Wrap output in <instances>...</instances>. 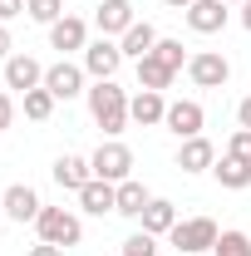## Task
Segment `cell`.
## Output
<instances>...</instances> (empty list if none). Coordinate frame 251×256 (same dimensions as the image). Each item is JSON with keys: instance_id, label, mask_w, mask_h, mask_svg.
Returning <instances> with one entry per match:
<instances>
[{"instance_id": "ffe728a7", "label": "cell", "mask_w": 251, "mask_h": 256, "mask_svg": "<svg viewBox=\"0 0 251 256\" xmlns=\"http://www.w3.org/2000/svg\"><path fill=\"white\" fill-rule=\"evenodd\" d=\"M212 172H217L222 188H232V192L251 188V162H246V158H232V153H222V158L212 162Z\"/></svg>"}, {"instance_id": "5bb4252c", "label": "cell", "mask_w": 251, "mask_h": 256, "mask_svg": "<svg viewBox=\"0 0 251 256\" xmlns=\"http://www.w3.org/2000/svg\"><path fill=\"white\" fill-rule=\"evenodd\" d=\"M212 162H217V148L197 133V138H182V148H178V168L182 172H212Z\"/></svg>"}, {"instance_id": "e0dca14e", "label": "cell", "mask_w": 251, "mask_h": 256, "mask_svg": "<svg viewBox=\"0 0 251 256\" xmlns=\"http://www.w3.org/2000/svg\"><path fill=\"white\" fill-rule=\"evenodd\" d=\"M188 25L197 34H217L222 25H226V5H222V0H192L188 5Z\"/></svg>"}, {"instance_id": "e575fe53", "label": "cell", "mask_w": 251, "mask_h": 256, "mask_svg": "<svg viewBox=\"0 0 251 256\" xmlns=\"http://www.w3.org/2000/svg\"><path fill=\"white\" fill-rule=\"evenodd\" d=\"M162 5H172V10H188L192 0H162Z\"/></svg>"}, {"instance_id": "52a82bcc", "label": "cell", "mask_w": 251, "mask_h": 256, "mask_svg": "<svg viewBox=\"0 0 251 256\" xmlns=\"http://www.w3.org/2000/svg\"><path fill=\"white\" fill-rule=\"evenodd\" d=\"M202 124H207V114H202L197 98H178V104H168V118H162L168 133H178V138H197Z\"/></svg>"}, {"instance_id": "6da1fadb", "label": "cell", "mask_w": 251, "mask_h": 256, "mask_svg": "<svg viewBox=\"0 0 251 256\" xmlns=\"http://www.w3.org/2000/svg\"><path fill=\"white\" fill-rule=\"evenodd\" d=\"M89 94V114H94V124L108 133V138H118L133 118H128V94L114 84V79H98L94 89H84Z\"/></svg>"}, {"instance_id": "277c9868", "label": "cell", "mask_w": 251, "mask_h": 256, "mask_svg": "<svg viewBox=\"0 0 251 256\" xmlns=\"http://www.w3.org/2000/svg\"><path fill=\"white\" fill-rule=\"evenodd\" d=\"M89 168H94V178H104V182H124V178H133V148L118 143V138H108V143L94 148Z\"/></svg>"}, {"instance_id": "d6986e66", "label": "cell", "mask_w": 251, "mask_h": 256, "mask_svg": "<svg viewBox=\"0 0 251 256\" xmlns=\"http://www.w3.org/2000/svg\"><path fill=\"white\" fill-rule=\"evenodd\" d=\"M138 222H143V232H153V236H168V232L178 226V207H172L168 197H153V202L143 207V217H138Z\"/></svg>"}, {"instance_id": "f546056e", "label": "cell", "mask_w": 251, "mask_h": 256, "mask_svg": "<svg viewBox=\"0 0 251 256\" xmlns=\"http://www.w3.org/2000/svg\"><path fill=\"white\" fill-rule=\"evenodd\" d=\"M10 118H15V98L0 89V128H10Z\"/></svg>"}, {"instance_id": "8fae6325", "label": "cell", "mask_w": 251, "mask_h": 256, "mask_svg": "<svg viewBox=\"0 0 251 256\" xmlns=\"http://www.w3.org/2000/svg\"><path fill=\"white\" fill-rule=\"evenodd\" d=\"M94 25H98L104 40H114V34L124 40V30L133 25V5H128V0H104V5L94 10Z\"/></svg>"}, {"instance_id": "44dd1931", "label": "cell", "mask_w": 251, "mask_h": 256, "mask_svg": "<svg viewBox=\"0 0 251 256\" xmlns=\"http://www.w3.org/2000/svg\"><path fill=\"white\" fill-rule=\"evenodd\" d=\"M148 202H153V192L143 188L138 178H124V182H118V217H143Z\"/></svg>"}, {"instance_id": "4316f807", "label": "cell", "mask_w": 251, "mask_h": 256, "mask_svg": "<svg viewBox=\"0 0 251 256\" xmlns=\"http://www.w3.org/2000/svg\"><path fill=\"white\" fill-rule=\"evenodd\" d=\"M153 54H158L162 64H168L172 74H178V69L188 64V54H182V40H158V50H153Z\"/></svg>"}, {"instance_id": "9a60e30c", "label": "cell", "mask_w": 251, "mask_h": 256, "mask_svg": "<svg viewBox=\"0 0 251 256\" xmlns=\"http://www.w3.org/2000/svg\"><path fill=\"white\" fill-rule=\"evenodd\" d=\"M79 207H84V212H94V217H104V212H118V182L89 178V188L79 192Z\"/></svg>"}, {"instance_id": "30bf717a", "label": "cell", "mask_w": 251, "mask_h": 256, "mask_svg": "<svg viewBox=\"0 0 251 256\" xmlns=\"http://www.w3.org/2000/svg\"><path fill=\"white\" fill-rule=\"evenodd\" d=\"M44 84V69H40V60H30V54H10L5 60V89H20V94H30V89H40Z\"/></svg>"}, {"instance_id": "cb8c5ba5", "label": "cell", "mask_w": 251, "mask_h": 256, "mask_svg": "<svg viewBox=\"0 0 251 256\" xmlns=\"http://www.w3.org/2000/svg\"><path fill=\"white\" fill-rule=\"evenodd\" d=\"M212 256H251V236L232 226V232H222V236H217V246H212Z\"/></svg>"}, {"instance_id": "4dcf8cb0", "label": "cell", "mask_w": 251, "mask_h": 256, "mask_svg": "<svg viewBox=\"0 0 251 256\" xmlns=\"http://www.w3.org/2000/svg\"><path fill=\"white\" fill-rule=\"evenodd\" d=\"M236 118H242V128H251V94L236 104Z\"/></svg>"}, {"instance_id": "7a4b0ae2", "label": "cell", "mask_w": 251, "mask_h": 256, "mask_svg": "<svg viewBox=\"0 0 251 256\" xmlns=\"http://www.w3.org/2000/svg\"><path fill=\"white\" fill-rule=\"evenodd\" d=\"M34 226H40V242H50V246H64V252L84 242V222H79L69 207H40Z\"/></svg>"}, {"instance_id": "603a6c76", "label": "cell", "mask_w": 251, "mask_h": 256, "mask_svg": "<svg viewBox=\"0 0 251 256\" xmlns=\"http://www.w3.org/2000/svg\"><path fill=\"white\" fill-rule=\"evenodd\" d=\"M54 104H60V98H54L50 89H44V84H40V89H30V94H25V118H34V124H44V118L54 114Z\"/></svg>"}, {"instance_id": "484cf974", "label": "cell", "mask_w": 251, "mask_h": 256, "mask_svg": "<svg viewBox=\"0 0 251 256\" xmlns=\"http://www.w3.org/2000/svg\"><path fill=\"white\" fill-rule=\"evenodd\" d=\"M118 256H158V236H153V232H133Z\"/></svg>"}, {"instance_id": "d6a6232c", "label": "cell", "mask_w": 251, "mask_h": 256, "mask_svg": "<svg viewBox=\"0 0 251 256\" xmlns=\"http://www.w3.org/2000/svg\"><path fill=\"white\" fill-rule=\"evenodd\" d=\"M0 60H10V30L0 25Z\"/></svg>"}, {"instance_id": "ac0fdd59", "label": "cell", "mask_w": 251, "mask_h": 256, "mask_svg": "<svg viewBox=\"0 0 251 256\" xmlns=\"http://www.w3.org/2000/svg\"><path fill=\"white\" fill-rule=\"evenodd\" d=\"M89 178H94L89 158H74V153H64V158L54 162V182H60L64 192H84V188H89Z\"/></svg>"}, {"instance_id": "8992f818", "label": "cell", "mask_w": 251, "mask_h": 256, "mask_svg": "<svg viewBox=\"0 0 251 256\" xmlns=\"http://www.w3.org/2000/svg\"><path fill=\"white\" fill-rule=\"evenodd\" d=\"M118 64H124L118 40H104V34H98L94 44L84 50V74H94V79H114V74H118Z\"/></svg>"}, {"instance_id": "8d00e7d4", "label": "cell", "mask_w": 251, "mask_h": 256, "mask_svg": "<svg viewBox=\"0 0 251 256\" xmlns=\"http://www.w3.org/2000/svg\"><path fill=\"white\" fill-rule=\"evenodd\" d=\"M222 5H242V0H222Z\"/></svg>"}, {"instance_id": "1f68e13d", "label": "cell", "mask_w": 251, "mask_h": 256, "mask_svg": "<svg viewBox=\"0 0 251 256\" xmlns=\"http://www.w3.org/2000/svg\"><path fill=\"white\" fill-rule=\"evenodd\" d=\"M30 256H64V246H50V242H40V246H30Z\"/></svg>"}, {"instance_id": "5b68a950", "label": "cell", "mask_w": 251, "mask_h": 256, "mask_svg": "<svg viewBox=\"0 0 251 256\" xmlns=\"http://www.w3.org/2000/svg\"><path fill=\"white\" fill-rule=\"evenodd\" d=\"M188 79L197 84V89H222V84L232 79V64H226L222 50H197V54L188 60Z\"/></svg>"}, {"instance_id": "83f0119b", "label": "cell", "mask_w": 251, "mask_h": 256, "mask_svg": "<svg viewBox=\"0 0 251 256\" xmlns=\"http://www.w3.org/2000/svg\"><path fill=\"white\" fill-rule=\"evenodd\" d=\"M226 153H232V158H246V162H251V128H236V133H232Z\"/></svg>"}, {"instance_id": "3957f363", "label": "cell", "mask_w": 251, "mask_h": 256, "mask_svg": "<svg viewBox=\"0 0 251 256\" xmlns=\"http://www.w3.org/2000/svg\"><path fill=\"white\" fill-rule=\"evenodd\" d=\"M222 236V226L212 222V217H188V222H178L172 232H168V242L178 246L182 256H197V252H212Z\"/></svg>"}, {"instance_id": "836d02e7", "label": "cell", "mask_w": 251, "mask_h": 256, "mask_svg": "<svg viewBox=\"0 0 251 256\" xmlns=\"http://www.w3.org/2000/svg\"><path fill=\"white\" fill-rule=\"evenodd\" d=\"M242 25L251 30V0H242Z\"/></svg>"}, {"instance_id": "2e32d148", "label": "cell", "mask_w": 251, "mask_h": 256, "mask_svg": "<svg viewBox=\"0 0 251 256\" xmlns=\"http://www.w3.org/2000/svg\"><path fill=\"white\" fill-rule=\"evenodd\" d=\"M118 50H124V60H148L158 50V30L148 25V20H133L124 30V40H118Z\"/></svg>"}, {"instance_id": "4fadbf2b", "label": "cell", "mask_w": 251, "mask_h": 256, "mask_svg": "<svg viewBox=\"0 0 251 256\" xmlns=\"http://www.w3.org/2000/svg\"><path fill=\"white\" fill-rule=\"evenodd\" d=\"M40 192L34 188H25V182H15V188H5V217L10 222H34L40 217Z\"/></svg>"}, {"instance_id": "7c38bea8", "label": "cell", "mask_w": 251, "mask_h": 256, "mask_svg": "<svg viewBox=\"0 0 251 256\" xmlns=\"http://www.w3.org/2000/svg\"><path fill=\"white\" fill-rule=\"evenodd\" d=\"M50 44H54L60 54H69V50H89V25H84L79 15H64V20L50 25Z\"/></svg>"}, {"instance_id": "7402d4cb", "label": "cell", "mask_w": 251, "mask_h": 256, "mask_svg": "<svg viewBox=\"0 0 251 256\" xmlns=\"http://www.w3.org/2000/svg\"><path fill=\"white\" fill-rule=\"evenodd\" d=\"M168 84H172V69H168V64L158 60V54L138 60V89H158V94H162Z\"/></svg>"}, {"instance_id": "d4e9b609", "label": "cell", "mask_w": 251, "mask_h": 256, "mask_svg": "<svg viewBox=\"0 0 251 256\" xmlns=\"http://www.w3.org/2000/svg\"><path fill=\"white\" fill-rule=\"evenodd\" d=\"M25 15L40 25H54V20H64V0H25Z\"/></svg>"}, {"instance_id": "9c48e42d", "label": "cell", "mask_w": 251, "mask_h": 256, "mask_svg": "<svg viewBox=\"0 0 251 256\" xmlns=\"http://www.w3.org/2000/svg\"><path fill=\"white\" fill-rule=\"evenodd\" d=\"M128 118L138 128H158L162 118H168V98L158 94V89H138V94L128 98Z\"/></svg>"}, {"instance_id": "ba28073f", "label": "cell", "mask_w": 251, "mask_h": 256, "mask_svg": "<svg viewBox=\"0 0 251 256\" xmlns=\"http://www.w3.org/2000/svg\"><path fill=\"white\" fill-rule=\"evenodd\" d=\"M44 89H50L54 98H79V94H84V69L69 64V60L50 64V69H44Z\"/></svg>"}, {"instance_id": "f1b7e54d", "label": "cell", "mask_w": 251, "mask_h": 256, "mask_svg": "<svg viewBox=\"0 0 251 256\" xmlns=\"http://www.w3.org/2000/svg\"><path fill=\"white\" fill-rule=\"evenodd\" d=\"M15 15H25V0H0V25L15 20Z\"/></svg>"}, {"instance_id": "d590c367", "label": "cell", "mask_w": 251, "mask_h": 256, "mask_svg": "<svg viewBox=\"0 0 251 256\" xmlns=\"http://www.w3.org/2000/svg\"><path fill=\"white\" fill-rule=\"evenodd\" d=\"M0 212H5V192H0Z\"/></svg>"}]
</instances>
